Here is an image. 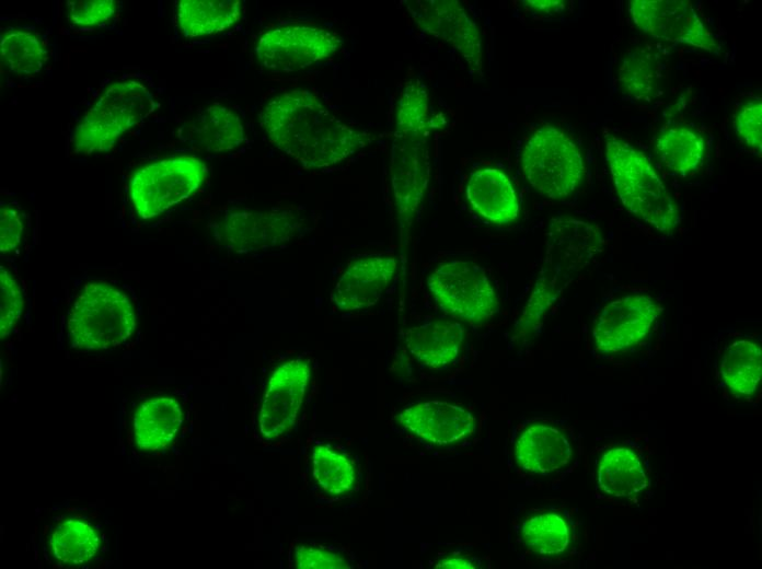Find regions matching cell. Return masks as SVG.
<instances>
[{"label":"cell","mask_w":762,"mask_h":569,"mask_svg":"<svg viewBox=\"0 0 762 569\" xmlns=\"http://www.w3.org/2000/svg\"><path fill=\"white\" fill-rule=\"evenodd\" d=\"M258 119L268 140L305 169L336 165L372 141L371 133L342 120L307 89L276 94Z\"/></svg>","instance_id":"obj_1"},{"label":"cell","mask_w":762,"mask_h":569,"mask_svg":"<svg viewBox=\"0 0 762 569\" xmlns=\"http://www.w3.org/2000/svg\"><path fill=\"white\" fill-rule=\"evenodd\" d=\"M604 239L589 222L559 217L552 220L546 234L545 256L520 324L531 329L568 283L602 252Z\"/></svg>","instance_id":"obj_2"},{"label":"cell","mask_w":762,"mask_h":569,"mask_svg":"<svg viewBox=\"0 0 762 569\" xmlns=\"http://www.w3.org/2000/svg\"><path fill=\"white\" fill-rule=\"evenodd\" d=\"M605 154L623 206L658 231H672L680 222L679 210L646 155L613 136L605 138Z\"/></svg>","instance_id":"obj_3"},{"label":"cell","mask_w":762,"mask_h":569,"mask_svg":"<svg viewBox=\"0 0 762 569\" xmlns=\"http://www.w3.org/2000/svg\"><path fill=\"white\" fill-rule=\"evenodd\" d=\"M136 326V313L129 298L105 281L86 282L67 318L70 346L89 351L122 346Z\"/></svg>","instance_id":"obj_4"},{"label":"cell","mask_w":762,"mask_h":569,"mask_svg":"<svg viewBox=\"0 0 762 569\" xmlns=\"http://www.w3.org/2000/svg\"><path fill=\"white\" fill-rule=\"evenodd\" d=\"M152 104V95L141 82L135 79L113 82L76 126L70 141L72 151L89 155L111 150L151 112Z\"/></svg>","instance_id":"obj_5"},{"label":"cell","mask_w":762,"mask_h":569,"mask_svg":"<svg viewBox=\"0 0 762 569\" xmlns=\"http://www.w3.org/2000/svg\"><path fill=\"white\" fill-rule=\"evenodd\" d=\"M521 165L528 183L552 199L572 195L585 174L580 149L568 135L552 125L538 128L529 137Z\"/></svg>","instance_id":"obj_6"},{"label":"cell","mask_w":762,"mask_h":569,"mask_svg":"<svg viewBox=\"0 0 762 569\" xmlns=\"http://www.w3.org/2000/svg\"><path fill=\"white\" fill-rule=\"evenodd\" d=\"M207 174L205 163L190 155L146 164L129 181L131 204L141 219L155 218L194 195Z\"/></svg>","instance_id":"obj_7"},{"label":"cell","mask_w":762,"mask_h":569,"mask_svg":"<svg viewBox=\"0 0 762 569\" xmlns=\"http://www.w3.org/2000/svg\"><path fill=\"white\" fill-rule=\"evenodd\" d=\"M304 219L295 210H230L210 224L213 240L236 254L265 252L285 246L302 232Z\"/></svg>","instance_id":"obj_8"},{"label":"cell","mask_w":762,"mask_h":569,"mask_svg":"<svg viewBox=\"0 0 762 569\" xmlns=\"http://www.w3.org/2000/svg\"><path fill=\"white\" fill-rule=\"evenodd\" d=\"M342 44L337 33L322 26L287 23L264 32L256 40L254 54L264 69L289 73L332 57Z\"/></svg>","instance_id":"obj_9"},{"label":"cell","mask_w":762,"mask_h":569,"mask_svg":"<svg viewBox=\"0 0 762 569\" xmlns=\"http://www.w3.org/2000/svg\"><path fill=\"white\" fill-rule=\"evenodd\" d=\"M427 286L440 309L470 323H482L498 310L495 290L485 270L465 260H451L435 268Z\"/></svg>","instance_id":"obj_10"},{"label":"cell","mask_w":762,"mask_h":569,"mask_svg":"<svg viewBox=\"0 0 762 569\" xmlns=\"http://www.w3.org/2000/svg\"><path fill=\"white\" fill-rule=\"evenodd\" d=\"M627 9L634 24L650 37L712 53L718 49L716 37L689 1L631 0Z\"/></svg>","instance_id":"obj_11"},{"label":"cell","mask_w":762,"mask_h":569,"mask_svg":"<svg viewBox=\"0 0 762 569\" xmlns=\"http://www.w3.org/2000/svg\"><path fill=\"white\" fill-rule=\"evenodd\" d=\"M660 306L649 295L628 294L608 303L592 327L598 353L616 355L638 346L650 333Z\"/></svg>","instance_id":"obj_12"},{"label":"cell","mask_w":762,"mask_h":569,"mask_svg":"<svg viewBox=\"0 0 762 569\" xmlns=\"http://www.w3.org/2000/svg\"><path fill=\"white\" fill-rule=\"evenodd\" d=\"M649 486V455L639 438L614 442L602 451L596 466V487L603 498L634 503Z\"/></svg>","instance_id":"obj_13"},{"label":"cell","mask_w":762,"mask_h":569,"mask_svg":"<svg viewBox=\"0 0 762 569\" xmlns=\"http://www.w3.org/2000/svg\"><path fill=\"white\" fill-rule=\"evenodd\" d=\"M311 378L308 360L295 358L270 374L257 416L261 436L273 441L289 431L299 415Z\"/></svg>","instance_id":"obj_14"},{"label":"cell","mask_w":762,"mask_h":569,"mask_svg":"<svg viewBox=\"0 0 762 569\" xmlns=\"http://www.w3.org/2000/svg\"><path fill=\"white\" fill-rule=\"evenodd\" d=\"M397 268L392 255H367L354 259L334 284L331 292L333 304L342 311H358L374 305L389 284Z\"/></svg>","instance_id":"obj_15"},{"label":"cell","mask_w":762,"mask_h":569,"mask_svg":"<svg viewBox=\"0 0 762 569\" xmlns=\"http://www.w3.org/2000/svg\"><path fill=\"white\" fill-rule=\"evenodd\" d=\"M408 10L423 31L450 43L471 68H481L477 28L458 1H415Z\"/></svg>","instance_id":"obj_16"},{"label":"cell","mask_w":762,"mask_h":569,"mask_svg":"<svg viewBox=\"0 0 762 569\" xmlns=\"http://www.w3.org/2000/svg\"><path fill=\"white\" fill-rule=\"evenodd\" d=\"M518 467L532 475H550L565 468L574 457V442L565 430L546 421L528 422L512 448Z\"/></svg>","instance_id":"obj_17"},{"label":"cell","mask_w":762,"mask_h":569,"mask_svg":"<svg viewBox=\"0 0 762 569\" xmlns=\"http://www.w3.org/2000/svg\"><path fill=\"white\" fill-rule=\"evenodd\" d=\"M396 419L417 438L437 445L455 443L471 436L476 427V419L469 410L440 400L409 405Z\"/></svg>","instance_id":"obj_18"},{"label":"cell","mask_w":762,"mask_h":569,"mask_svg":"<svg viewBox=\"0 0 762 569\" xmlns=\"http://www.w3.org/2000/svg\"><path fill=\"white\" fill-rule=\"evenodd\" d=\"M409 353L430 369L446 367L460 356L465 339L463 326L450 320H431L411 327L404 335Z\"/></svg>","instance_id":"obj_19"},{"label":"cell","mask_w":762,"mask_h":569,"mask_svg":"<svg viewBox=\"0 0 762 569\" xmlns=\"http://www.w3.org/2000/svg\"><path fill=\"white\" fill-rule=\"evenodd\" d=\"M466 199L478 216L496 224L509 223L519 213L512 183L498 169L484 167L472 173L466 184Z\"/></svg>","instance_id":"obj_20"},{"label":"cell","mask_w":762,"mask_h":569,"mask_svg":"<svg viewBox=\"0 0 762 569\" xmlns=\"http://www.w3.org/2000/svg\"><path fill=\"white\" fill-rule=\"evenodd\" d=\"M183 423V410L177 399L157 396L143 400L132 418L135 444L145 451H158L169 446Z\"/></svg>","instance_id":"obj_21"},{"label":"cell","mask_w":762,"mask_h":569,"mask_svg":"<svg viewBox=\"0 0 762 569\" xmlns=\"http://www.w3.org/2000/svg\"><path fill=\"white\" fill-rule=\"evenodd\" d=\"M185 136L192 146L209 153L234 150L245 137L240 116L221 104L200 109L188 123Z\"/></svg>","instance_id":"obj_22"},{"label":"cell","mask_w":762,"mask_h":569,"mask_svg":"<svg viewBox=\"0 0 762 569\" xmlns=\"http://www.w3.org/2000/svg\"><path fill=\"white\" fill-rule=\"evenodd\" d=\"M725 388L736 398L751 399L760 390L762 350L751 338H738L725 347L718 368Z\"/></svg>","instance_id":"obj_23"},{"label":"cell","mask_w":762,"mask_h":569,"mask_svg":"<svg viewBox=\"0 0 762 569\" xmlns=\"http://www.w3.org/2000/svg\"><path fill=\"white\" fill-rule=\"evenodd\" d=\"M522 545L541 557L565 555L574 544V527L569 519L555 510H541L527 516L520 526Z\"/></svg>","instance_id":"obj_24"},{"label":"cell","mask_w":762,"mask_h":569,"mask_svg":"<svg viewBox=\"0 0 762 569\" xmlns=\"http://www.w3.org/2000/svg\"><path fill=\"white\" fill-rule=\"evenodd\" d=\"M242 15L239 0H181L176 21L185 37H201L223 32Z\"/></svg>","instance_id":"obj_25"},{"label":"cell","mask_w":762,"mask_h":569,"mask_svg":"<svg viewBox=\"0 0 762 569\" xmlns=\"http://www.w3.org/2000/svg\"><path fill=\"white\" fill-rule=\"evenodd\" d=\"M661 79L660 56L644 46L631 48L619 67L620 86L637 101H653L660 92Z\"/></svg>","instance_id":"obj_26"},{"label":"cell","mask_w":762,"mask_h":569,"mask_svg":"<svg viewBox=\"0 0 762 569\" xmlns=\"http://www.w3.org/2000/svg\"><path fill=\"white\" fill-rule=\"evenodd\" d=\"M655 150L666 167L678 174H688L701 165L705 143L697 131L677 124L660 131Z\"/></svg>","instance_id":"obj_27"},{"label":"cell","mask_w":762,"mask_h":569,"mask_svg":"<svg viewBox=\"0 0 762 569\" xmlns=\"http://www.w3.org/2000/svg\"><path fill=\"white\" fill-rule=\"evenodd\" d=\"M49 546L58 561L69 566H82L96 555L100 537L90 523L79 519H67L53 531Z\"/></svg>","instance_id":"obj_28"},{"label":"cell","mask_w":762,"mask_h":569,"mask_svg":"<svg viewBox=\"0 0 762 569\" xmlns=\"http://www.w3.org/2000/svg\"><path fill=\"white\" fill-rule=\"evenodd\" d=\"M0 59L5 70L32 76L43 70L48 51L33 32L13 28L1 35Z\"/></svg>","instance_id":"obj_29"},{"label":"cell","mask_w":762,"mask_h":569,"mask_svg":"<svg viewBox=\"0 0 762 569\" xmlns=\"http://www.w3.org/2000/svg\"><path fill=\"white\" fill-rule=\"evenodd\" d=\"M312 474L316 484L333 496L349 492L356 481V468L353 461L327 444L313 446Z\"/></svg>","instance_id":"obj_30"},{"label":"cell","mask_w":762,"mask_h":569,"mask_svg":"<svg viewBox=\"0 0 762 569\" xmlns=\"http://www.w3.org/2000/svg\"><path fill=\"white\" fill-rule=\"evenodd\" d=\"M21 288L4 267L0 268V336L7 338L15 328L23 310Z\"/></svg>","instance_id":"obj_31"},{"label":"cell","mask_w":762,"mask_h":569,"mask_svg":"<svg viewBox=\"0 0 762 569\" xmlns=\"http://www.w3.org/2000/svg\"><path fill=\"white\" fill-rule=\"evenodd\" d=\"M115 0H69L68 21L74 27L90 28L108 22L116 13Z\"/></svg>","instance_id":"obj_32"},{"label":"cell","mask_w":762,"mask_h":569,"mask_svg":"<svg viewBox=\"0 0 762 569\" xmlns=\"http://www.w3.org/2000/svg\"><path fill=\"white\" fill-rule=\"evenodd\" d=\"M291 565L297 569H345L350 561L339 551L331 548L301 544L292 547Z\"/></svg>","instance_id":"obj_33"},{"label":"cell","mask_w":762,"mask_h":569,"mask_svg":"<svg viewBox=\"0 0 762 569\" xmlns=\"http://www.w3.org/2000/svg\"><path fill=\"white\" fill-rule=\"evenodd\" d=\"M735 130L743 142L754 152L761 154L762 144V104L753 100L742 104L735 115Z\"/></svg>","instance_id":"obj_34"},{"label":"cell","mask_w":762,"mask_h":569,"mask_svg":"<svg viewBox=\"0 0 762 569\" xmlns=\"http://www.w3.org/2000/svg\"><path fill=\"white\" fill-rule=\"evenodd\" d=\"M24 225L19 211L3 205L0 210V252L7 254L15 249L22 240Z\"/></svg>","instance_id":"obj_35"},{"label":"cell","mask_w":762,"mask_h":569,"mask_svg":"<svg viewBox=\"0 0 762 569\" xmlns=\"http://www.w3.org/2000/svg\"><path fill=\"white\" fill-rule=\"evenodd\" d=\"M436 568H450V569H465V568H481L482 567V561L473 556V555H467V554H462V553H452L449 554L441 559H439L436 565Z\"/></svg>","instance_id":"obj_36"},{"label":"cell","mask_w":762,"mask_h":569,"mask_svg":"<svg viewBox=\"0 0 762 569\" xmlns=\"http://www.w3.org/2000/svg\"><path fill=\"white\" fill-rule=\"evenodd\" d=\"M526 7L539 13H556L563 7V1H524Z\"/></svg>","instance_id":"obj_37"}]
</instances>
